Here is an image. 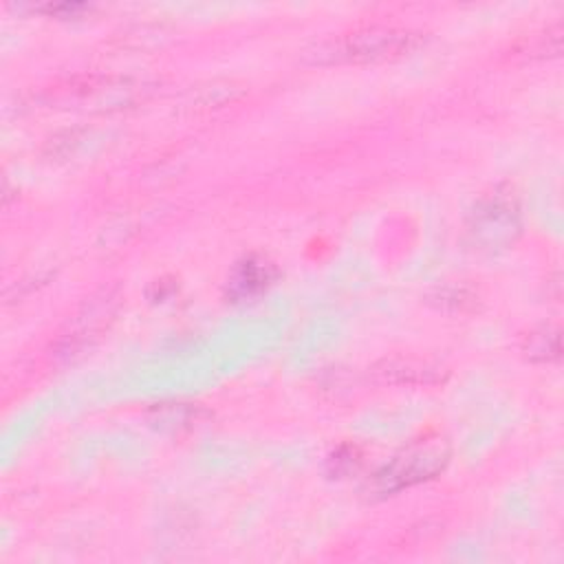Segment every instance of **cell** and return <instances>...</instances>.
<instances>
[{"instance_id": "6da1fadb", "label": "cell", "mask_w": 564, "mask_h": 564, "mask_svg": "<svg viewBox=\"0 0 564 564\" xmlns=\"http://www.w3.org/2000/svg\"><path fill=\"white\" fill-rule=\"evenodd\" d=\"M449 443L443 436H423L405 445L368 482V491L390 496L441 474L449 463Z\"/></svg>"}, {"instance_id": "7a4b0ae2", "label": "cell", "mask_w": 564, "mask_h": 564, "mask_svg": "<svg viewBox=\"0 0 564 564\" xmlns=\"http://www.w3.org/2000/svg\"><path fill=\"white\" fill-rule=\"evenodd\" d=\"M522 231V214L511 189L496 187L480 196L467 216V238L476 249L502 251Z\"/></svg>"}, {"instance_id": "3957f363", "label": "cell", "mask_w": 564, "mask_h": 564, "mask_svg": "<svg viewBox=\"0 0 564 564\" xmlns=\"http://www.w3.org/2000/svg\"><path fill=\"white\" fill-rule=\"evenodd\" d=\"M419 44V33L403 26L372 24L344 35L330 46L333 59L344 62H386L408 55Z\"/></svg>"}, {"instance_id": "277c9868", "label": "cell", "mask_w": 564, "mask_h": 564, "mask_svg": "<svg viewBox=\"0 0 564 564\" xmlns=\"http://www.w3.org/2000/svg\"><path fill=\"white\" fill-rule=\"evenodd\" d=\"M372 372L381 383L390 386H436L447 377V370L438 361L416 355L386 357L372 368Z\"/></svg>"}, {"instance_id": "5b68a950", "label": "cell", "mask_w": 564, "mask_h": 564, "mask_svg": "<svg viewBox=\"0 0 564 564\" xmlns=\"http://www.w3.org/2000/svg\"><path fill=\"white\" fill-rule=\"evenodd\" d=\"M275 275H278V271H275L273 262H269L267 258H260V256H249L234 267V271L227 280V295L236 302L253 300L273 284Z\"/></svg>"}, {"instance_id": "8992f818", "label": "cell", "mask_w": 564, "mask_h": 564, "mask_svg": "<svg viewBox=\"0 0 564 564\" xmlns=\"http://www.w3.org/2000/svg\"><path fill=\"white\" fill-rule=\"evenodd\" d=\"M520 350L531 361H557L562 355V335L557 326H535L522 335Z\"/></svg>"}, {"instance_id": "52a82bcc", "label": "cell", "mask_w": 564, "mask_h": 564, "mask_svg": "<svg viewBox=\"0 0 564 564\" xmlns=\"http://www.w3.org/2000/svg\"><path fill=\"white\" fill-rule=\"evenodd\" d=\"M200 416V408L189 405V403H170V405H156L152 410V425H156L159 430H170V432H178V430H187L194 427L198 423Z\"/></svg>"}, {"instance_id": "ba28073f", "label": "cell", "mask_w": 564, "mask_h": 564, "mask_svg": "<svg viewBox=\"0 0 564 564\" xmlns=\"http://www.w3.org/2000/svg\"><path fill=\"white\" fill-rule=\"evenodd\" d=\"M476 300H478V295L471 291V289H467V286H463V284H447V286H443V289H436L432 295H430V302L436 306V308H443V311H458V313H463V311H469V308H474L476 306Z\"/></svg>"}, {"instance_id": "9c48e42d", "label": "cell", "mask_w": 564, "mask_h": 564, "mask_svg": "<svg viewBox=\"0 0 564 564\" xmlns=\"http://www.w3.org/2000/svg\"><path fill=\"white\" fill-rule=\"evenodd\" d=\"M359 465H361V454L355 445H341L328 458V471L337 478L348 476L350 471H357Z\"/></svg>"}]
</instances>
